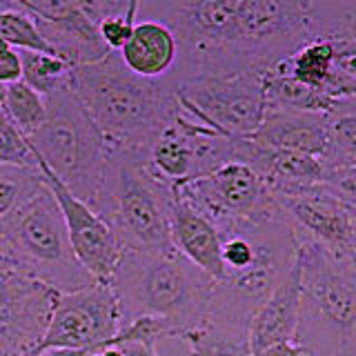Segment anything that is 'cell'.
<instances>
[{"mask_svg":"<svg viewBox=\"0 0 356 356\" xmlns=\"http://www.w3.org/2000/svg\"><path fill=\"white\" fill-rule=\"evenodd\" d=\"M70 85L111 149L149 156L156 138L181 114L172 74L147 81L131 74L116 51L98 63L72 67Z\"/></svg>","mask_w":356,"mask_h":356,"instance_id":"1","label":"cell"},{"mask_svg":"<svg viewBox=\"0 0 356 356\" xmlns=\"http://www.w3.org/2000/svg\"><path fill=\"white\" fill-rule=\"evenodd\" d=\"M109 285L118 300L122 325L154 316L170 323L183 339L207 323L216 281L176 250H122Z\"/></svg>","mask_w":356,"mask_h":356,"instance_id":"2","label":"cell"},{"mask_svg":"<svg viewBox=\"0 0 356 356\" xmlns=\"http://www.w3.org/2000/svg\"><path fill=\"white\" fill-rule=\"evenodd\" d=\"M296 256L300 318L294 343L305 356H356V270L350 259L300 236Z\"/></svg>","mask_w":356,"mask_h":356,"instance_id":"3","label":"cell"},{"mask_svg":"<svg viewBox=\"0 0 356 356\" xmlns=\"http://www.w3.org/2000/svg\"><path fill=\"white\" fill-rule=\"evenodd\" d=\"M172 203L174 187L154 174L149 156L111 149L105 183L92 209L116 234L120 252L174 250Z\"/></svg>","mask_w":356,"mask_h":356,"instance_id":"4","label":"cell"},{"mask_svg":"<svg viewBox=\"0 0 356 356\" xmlns=\"http://www.w3.org/2000/svg\"><path fill=\"white\" fill-rule=\"evenodd\" d=\"M44 105L47 116L27 138L31 149L78 200L94 207L107 176L111 147L70 83L44 96Z\"/></svg>","mask_w":356,"mask_h":356,"instance_id":"5","label":"cell"},{"mask_svg":"<svg viewBox=\"0 0 356 356\" xmlns=\"http://www.w3.org/2000/svg\"><path fill=\"white\" fill-rule=\"evenodd\" d=\"M0 254L20 274L58 294L96 283L76 259L65 216L47 185L0 222Z\"/></svg>","mask_w":356,"mask_h":356,"instance_id":"6","label":"cell"},{"mask_svg":"<svg viewBox=\"0 0 356 356\" xmlns=\"http://www.w3.org/2000/svg\"><path fill=\"white\" fill-rule=\"evenodd\" d=\"M178 200L207 218L220 236L276 216L278 200L248 165L229 163L218 172L174 187Z\"/></svg>","mask_w":356,"mask_h":356,"instance_id":"7","label":"cell"},{"mask_svg":"<svg viewBox=\"0 0 356 356\" xmlns=\"http://www.w3.org/2000/svg\"><path fill=\"white\" fill-rule=\"evenodd\" d=\"M178 103L185 114L222 136L252 138L267 114L263 72L250 70L181 83Z\"/></svg>","mask_w":356,"mask_h":356,"instance_id":"8","label":"cell"},{"mask_svg":"<svg viewBox=\"0 0 356 356\" xmlns=\"http://www.w3.org/2000/svg\"><path fill=\"white\" fill-rule=\"evenodd\" d=\"M120 325V309L111 285L94 283L76 292L58 294L47 332L31 356L54 350L98 354L109 348Z\"/></svg>","mask_w":356,"mask_h":356,"instance_id":"9","label":"cell"},{"mask_svg":"<svg viewBox=\"0 0 356 356\" xmlns=\"http://www.w3.org/2000/svg\"><path fill=\"white\" fill-rule=\"evenodd\" d=\"M58 292L20 274L0 254V356H31L47 332Z\"/></svg>","mask_w":356,"mask_h":356,"instance_id":"10","label":"cell"},{"mask_svg":"<svg viewBox=\"0 0 356 356\" xmlns=\"http://www.w3.org/2000/svg\"><path fill=\"white\" fill-rule=\"evenodd\" d=\"M38 172L42 176L44 185L51 189L56 203H58L63 211L76 259L81 261V265L89 274H92L96 283L109 285L111 278H114L116 263L120 259V245L116 241V234L111 232V227L92 207L85 205L83 200H78L70 189L49 172V167L40 161H38Z\"/></svg>","mask_w":356,"mask_h":356,"instance_id":"11","label":"cell"},{"mask_svg":"<svg viewBox=\"0 0 356 356\" xmlns=\"http://www.w3.org/2000/svg\"><path fill=\"white\" fill-rule=\"evenodd\" d=\"M18 7L27 11L44 42L70 67L92 65L109 54L81 0H18Z\"/></svg>","mask_w":356,"mask_h":356,"instance_id":"12","label":"cell"},{"mask_svg":"<svg viewBox=\"0 0 356 356\" xmlns=\"http://www.w3.org/2000/svg\"><path fill=\"white\" fill-rule=\"evenodd\" d=\"M276 200L294 222V229L300 238L314 241L332 254L348 256L354 209L334 194L327 183Z\"/></svg>","mask_w":356,"mask_h":356,"instance_id":"13","label":"cell"},{"mask_svg":"<svg viewBox=\"0 0 356 356\" xmlns=\"http://www.w3.org/2000/svg\"><path fill=\"white\" fill-rule=\"evenodd\" d=\"M300 318V270L298 256L272 296L259 307L248 325V348L252 356L281 343H294Z\"/></svg>","mask_w":356,"mask_h":356,"instance_id":"14","label":"cell"},{"mask_svg":"<svg viewBox=\"0 0 356 356\" xmlns=\"http://www.w3.org/2000/svg\"><path fill=\"white\" fill-rule=\"evenodd\" d=\"M252 140L272 149H287L323 159L327 152V114L267 107V114Z\"/></svg>","mask_w":356,"mask_h":356,"instance_id":"15","label":"cell"},{"mask_svg":"<svg viewBox=\"0 0 356 356\" xmlns=\"http://www.w3.org/2000/svg\"><path fill=\"white\" fill-rule=\"evenodd\" d=\"M170 232L176 252H181L187 261H192L196 267H200L216 283L225 278L222 238L218 229L207 218L196 214L192 207H187L183 200H178L176 194L170 211Z\"/></svg>","mask_w":356,"mask_h":356,"instance_id":"16","label":"cell"},{"mask_svg":"<svg viewBox=\"0 0 356 356\" xmlns=\"http://www.w3.org/2000/svg\"><path fill=\"white\" fill-rule=\"evenodd\" d=\"M122 65L131 74L147 81H159L174 72L178 60V44L172 29L159 20H140L131 31V38L118 51Z\"/></svg>","mask_w":356,"mask_h":356,"instance_id":"17","label":"cell"},{"mask_svg":"<svg viewBox=\"0 0 356 356\" xmlns=\"http://www.w3.org/2000/svg\"><path fill=\"white\" fill-rule=\"evenodd\" d=\"M263 85H265L267 107L312 111V114H330L334 105H337V100L327 96L325 92L298 83L296 78L289 74V58L272 65L270 70H265Z\"/></svg>","mask_w":356,"mask_h":356,"instance_id":"18","label":"cell"},{"mask_svg":"<svg viewBox=\"0 0 356 356\" xmlns=\"http://www.w3.org/2000/svg\"><path fill=\"white\" fill-rule=\"evenodd\" d=\"M321 161L327 172L356 167V98L337 100L327 114V152Z\"/></svg>","mask_w":356,"mask_h":356,"instance_id":"19","label":"cell"},{"mask_svg":"<svg viewBox=\"0 0 356 356\" xmlns=\"http://www.w3.org/2000/svg\"><path fill=\"white\" fill-rule=\"evenodd\" d=\"M0 38L18 51H38L56 56L54 49L40 36L36 25H33L31 16L18 7V0H0Z\"/></svg>","mask_w":356,"mask_h":356,"instance_id":"20","label":"cell"},{"mask_svg":"<svg viewBox=\"0 0 356 356\" xmlns=\"http://www.w3.org/2000/svg\"><path fill=\"white\" fill-rule=\"evenodd\" d=\"M334 70V44L330 40H309L289 58V74L298 83L325 92Z\"/></svg>","mask_w":356,"mask_h":356,"instance_id":"21","label":"cell"},{"mask_svg":"<svg viewBox=\"0 0 356 356\" xmlns=\"http://www.w3.org/2000/svg\"><path fill=\"white\" fill-rule=\"evenodd\" d=\"M22 63V83L36 89L40 96H49L70 83L72 67L58 56L38 51H18Z\"/></svg>","mask_w":356,"mask_h":356,"instance_id":"22","label":"cell"},{"mask_svg":"<svg viewBox=\"0 0 356 356\" xmlns=\"http://www.w3.org/2000/svg\"><path fill=\"white\" fill-rule=\"evenodd\" d=\"M5 114L11 118V122L18 127L22 136L29 138L31 134L42 125L44 116H47L44 96H40L36 89H31L22 81H18L14 85H7Z\"/></svg>","mask_w":356,"mask_h":356,"instance_id":"23","label":"cell"},{"mask_svg":"<svg viewBox=\"0 0 356 356\" xmlns=\"http://www.w3.org/2000/svg\"><path fill=\"white\" fill-rule=\"evenodd\" d=\"M44 185L38 170L0 165V222L31 198Z\"/></svg>","mask_w":356,"mask_h":356,"instance_id":"24","label":"cell"},{"mask_svg":"<svg viewBox=\"0 0 356 356\" xmlns=\"http://www.w3.org/2000/svg\"><path fill=\"white\" fill-rule=\"evenodd\" d=\"M194 356H252L248 341L232 337L211 325H203L198 330L187 332L183 337Z\"/></svg>","mask_w":356,"mask_h":356,"instance_id":"25","label":"cell"},{"mask_svg":"<svg viewBox=\"0 0 356 356\" xmlns=\"http://www.w3.org/2000/svg\"><path fill=\"white\" fill-rule=\"evenodd\" d=\"M0 165L38 170L36 154H33L29 140L18 131V127L11 122L5 111L0 116Z\"/></svg>","mask_w":356,"mask_h":356,"instance_id":"26","label":"cell"},{"mask_svg":"<svg viewBox=\"0 0 356 356\" xmlns=\"http://www.w3.org/2000/svg\"><path fill=\"white\" fill-rule=\"evenodd\" d=\"M138 0H127V5L122 7L116 14L107 16L105 20H100L98 31L100 38L109 47V51H120L131 38V31L136 27V18H138Z\"/></svg>","mask_w":356,"mask_h":356,"instance_id":"27","label":"cell"},{"mask_svg":"<svg viewBox=\"0 0 356 356\" xmlns=\"http://www.w3.org/2000/svg\"><path fill=\"white\" fill-rule=\"evenodd\" d=\"M325 183L334 189V194L341 200H345V203L356 211V167L327 172Z\"/></svg>","mask_w":356,"mask_h":356,"instance_id":"28","label":"cell"},{"mask_svg":"<svg viewBox=\"0 0 356 356\" xmlns=\"http://www.w3.org/2000/svg\"><path fill=\"white\" fill-rule=\"evenodd\" d=\"M22 81V63L16 49L0 56V85H14Z\"/></svg>","mask_w":356,"mask_h":356,"instance_id":"29","label":"cell"},{"mask_svg":"<svg viewBox=\"0 0 356 356\" xmlns=\"http://www.w3.org/2000/svg\"><path fill=\"white\" fill-rule=\"evenodd\" d=\"M122 356H159L156 345L147 343H118Z\"/></svg>","mask_w":356,"mask_h":356,"instance_id":"30","label":"cell"},{"mask_svg":"<svg viewBox=\"0 0 356 356\" xmlns=\"http://www.w3.org/2000/svg\"><path fill=\"white\" fill-rule=\"evenodd\" d=\"M259 356H305L300 345L296 343H281V345H274V348L261 352Z\"/></svg>","mask_w":356,"mask_h":356,"instance_id":"31","label":"cell"},{"mask_svg":"<svg viewBox=\"0 0 356 356\" xmlns=\"http://www.w3.org/2000/svg\"><path fill=\"white\" fill-rule=\"evenodd\" d=\"M348 259L356 270V211H354V218H352V236H350V245H348Z\"/></svg>","mask_w":356,"mask_h":356,"instance_id":"32","label":"cell"},{"mask_svg":"<svg viewBox=\"0 0 356 356\" xmlns=\"http://www.w3.org/2000/svg\"><path fill=\"white\" fill-rule=\"evenodd\" d=\"M38 356H87L83 352H67V350H54V352H44V354H38Z\"/></svg>","mask_w":356,"mask_h":356,"instance_id":"33","label":"cell"},{"mask_svg":"<svg viewBox=\"0 0 356 356\" xmlns=\"http://www.w3.org/2000/svg\"><path fill=\"white\" fill-rule=\"evenodd\" d=\"M100 356H122V352H120V348L118 345H109V348H105L103 352H98Z\"/></svg>","mask_w":356,"mask_h":356,"instance_id":"34","label":"cell"},{"mask_svg":"<svg viewBox=\"0 0 356 356\" xmlns=\"http://www.w3.org/2000/svg\"><path fill=\"white\" fill-rule=\"evenodd\" d=\"M5 100H7V85H0V116L5 111Z\"/></svg>","mask_w":356,"mask_h":356,"instance_id":"35","label":"cell"},{"mask_svg":"<svg viewBox=\"0 0 356 356\" xmlns=\"http://www.w3.org/2000/svg\"><path fill=\"white\" fill-rule=\"evenodd\" d=\"M9 49H14V47H9V44L3 40V38H0V56H3V54H7Z\"/></svg>","mask_w":356,"mask_h":356,"instance_id":"36","label":"cell"},{"mask_svg":"<svg viewBox=\"0 0 356 356\" xmlns=\"http://www.w3.org/2000/svg\"><path fill=\"white\" fill-rule=\"evenodd\" d=\"M92 356H100V354H92Z\"/></svg>","mask_w":356,"mask_h":356,"instance_id":"37","label":"cell"}]
</instances>
